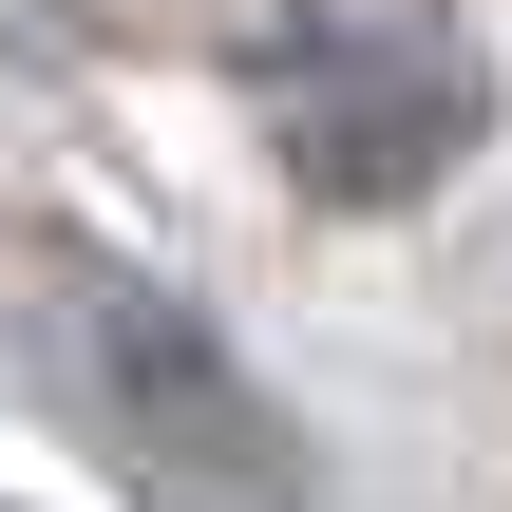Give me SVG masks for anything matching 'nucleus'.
Here are the masks:
<instances>
[{
	"mask_svg": "<svg viewBox=\"0 0 512 512\" xmlns=\"http://www.w3.org/2000/svg\"><path fill=\"white\" fill-rule=\"evenodd\" d=\"M0 512H38V494H0Z\"/></svg>",
	"mask_w": 512,
	"mask_h": 512,
	"instance_id": "3",
	"label": "nucleus"
},
{
	"mask_svg": "<svg viewBox=\"0 0 512 512\" xmlns=\"http://www.w3.org/2000/svg\"><path fill=\"white\" fill-rule=\"evenodd\" d=\"M247 95H266L285 171H304L323 209H418V190L494 133L475 19H418V0H304L285 38H247Z\"/></svg>",
	"mask_w": 512,
	"mask_h": 512,
	"instance_id": "2",
	"label": "nucleus"
},
{
	"mask_svg": "<svg viewBox=\"0 0 512 512\" xmlns=\"http://www.w3.org/2000/svg\"><path fill=\"white\" fill-rule=\"evenodd\" d=\"M0 342L38 361V399L152 512H304L323 494V456L247 380V342L190 285H152L133 247H95V228H0Z\"/></svg>",
	"mask_w": 512,
	"mask_h": 512,
	"instance_id": "1",
	"label": "nucleus"
}]
</instances>
